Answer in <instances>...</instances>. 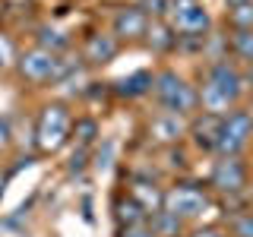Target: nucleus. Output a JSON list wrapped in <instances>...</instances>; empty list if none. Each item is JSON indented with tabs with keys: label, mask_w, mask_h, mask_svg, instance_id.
I'll return each instance as SVG.
<instances>
[{
	"label": "nucleus",
	"mask_w": 253,
	"mask_h": 237,
	"mask_svg": "<svg viewBox=\"0 0 253 237\" xmlns=\"http://www.w3.org/2000/svg\"><path fill=\"white\" fill-rule=\"evenodd\" d=\"M228 215V237H253V209H234Z\"/></svg>",
	"instance_id": "obj_18"
},
{
	"label": "nucleus",
	"mask_w": 253,
	"mask_h": 237,
	"mask_svg": "<svg viewBox=\"0 0 253 237\" xmlns=\"http://www.w3.org/2000/svg\"><path fill=\"white\" fill-rule=\"evenodd\" d=\"M218 126H221V117L215 114H196L193 117V123L187 126L190 130V136H193V142L200 149H206V152H215V142H218Z\"/></svg>",
	"instance_id": "obj_12"
},
{
	"label": "nucleus",
	"mask_w": 253,
	"mask_h": 237,
	"mask_svg": "<svg viewBox=\"0 0 253 237\" xmlns=\"http://www.w3.org/2000/svg\"><path fill=\"white\" fill-rule=\"evenodd\" d=\"M244 82H247L250 89H253V63H247V76H244Z\"/></svg>",
	"instance_id": "obj_28"
},
{
	"label": "nucleus",
	"mask_w": 253,
	"mask_h": 237,
	"mask_svg": "<svg viewBox=\"0 0 253 237\" xmlns=\"http://www.w3.org/2000/svg\"><path fill=\"white\" fill-rule=\"evenodd\" d=\"M70 136H76L79 146H89V142H95V136H98V123L92 120V117H79V120H73V133Z\"/></svg>",
	"instance_id": "obj_20"
},
{
	"label": "nucleus",
	"mask_w": 253,
	"mask_h": 237,
	"mask_svg": "<svg viewBox=\"0 0 253 237\" xmlns=\"http://www.w3.org/2000/svg\"><path fill=\"white\" fill-rule=\"evenodd\" d=\"M165 22L174 29V35H193V38L209 35L212 29V16L200 0H168Z\"/></svg>",
	"instance_id": "obj_5"
},
{
	"label": "nucleus",
	"mask_w": 253,
	"mask_h": 237,
	"mask_svg": "<svg viewBox=\"0 0 253 237\" xmlns=\"http://www.w3.org/2000/svg\"><path fill=\"white\" fill-rule=\"evenodd\" d=\"M206 205H209V193H206V187H196V184H177V187L165 190V196H162V209L174 212L184 221L203 215Z\"/></svg>",
	"instance_id": "obj_6"
},
{
	"label": "nucleus",
	"mask_w": 253,
	"mask_h": 237,
	"mask_svg": "<svg viewBox=\"0 0 253 237\" xmlns=\"http://www.w3.org/2000/svg\"><path fill=\"white\" fill-rule=\"evenodd\" d=\"M114 218H117V225L121 228H133V225H146V218H149V212L142 209V205L133 199L130 193L121 196L114 205Z\"/></svg>",
	"instance_id": "obj_15"
},
{
	"label": "nucleus",
	"mask_w": 253,
	"mask_h": 237,
	"mask_svg": "<svg viewBox=\"0 0 253 237\" xmlns=\"http://www.w3.org/2000/svg\"><path fill=\"white\" fill-rule=\"evenodd\" d=\"M149 92H152V73H130L117 82V95H124V98H139Z\"/></svg>",
	"instance_id": "obj_17"
},
{
	"label": "nucleus",
	"mask_w": 253,
	"mask_h": 237,
	"mask_svg": "<svg viewBox=\"0 0 253 237\" xmlns=\"http://www.w3.org/2000/svg\"><path fill=\"white\" fill-rule=\"evenodd\" d=\"M149 29V16L142 13V6H121L114 16V32L111 35L117 41H139Z\"/></svg>",
	"instance_id": "obj_9"
},
{
	"label": "nucleus",
	"mask_w": 253,
	"mask_h": 237,
	"mask_svg": "<svg viewBox=\"0 0 253 237\" xmlns=\"http://www.w3.org/2000/svg\"><path fill=\"white\" fill-rule=\"evenodd\" d=\"M193 237H228V231H221V228H203V231H196Z\"/></svg>",
	"instance_id": "obj_27"
},
{
	"label": "nucleus",
	"mask_w": 253,
	"mask_h": 237,
	"mask_svg": "<svg viewBox=\"0 0 253 237\" xmlns=\"http://www.w3.org/2000/svg\"><path fill=\"white\" fill-rule=\"evenodd\" d=\"M146 44L152 47L155 54H168L177 47V35H174V29L168 26L165 19H149V29H146Z\"/></svg>",
	"instance_id": "obj_13"
},
{
	"label": "nucleus",
	"mask_w": 253,
	"mask_h": 237,
	"mask_svg": "<svg viewBox=\"0 0 253 237\" xmlns=\"http://www.w3.org/2000/svg\"><path fill=\"white\" fill-rule=\"evenodd\" d=\"M250 136H253V117H250V111H237V108H231L228 114H221L215 155H218V158L241 155L244 149L250 146Z\"/></svg>",
	"instance_id": "obj_4"
},
{
	"label": "nucleus",
	"mask_w": 253,
	"mask_h": 237,
	"mask_svg": "<svg viewBox=\"0 0 253 237\" xmlns=\"http://www.w3.org/2000/svg\"><path fill=\"white\" fill-rule=\"evenodd\" d=\"M152 92L168 114L177 117H193L196 108H200V98H196V89L187 82L184 76H177L174 70H162V73L152 76Z\"/></svg>",
	"instance_id": "obj_1"
},
{
	"label": "nucleus",
	"mask_w": 253,
	"mask_h": 237,
	"mask_svg": "<svg viewBox=\"0 0 253 237\" xmlns=\"http://www.w3.org/2000/svg\"><path fill=\"white\" fill-rule=\"evenodd\" d=\"M70 133H73V117H70V108L60 105V101H51V105L42 108L35 120V142L38 149L47 155L60 152L70 142Z\"/></svg>",
	"instance_id": "obj_3"
},
{
	"label": "nucleus",
	"mask_w": 253,
	"mask_h": 237,
	"mask_svg": "<svg viewBox=\"0 0 253 237\" xmlns=\"http://www.w3.org/2000/svg\"><path fill=\"white\" fill-rule=\"evenodd\" d=\"M228 6H241V3H253V0H225Z\"/></svg>",
	"instance_id": "obj_29"
},
{
	"label": "nucleus",
	"mask_w": 253,
	"mask_h": 237,
	"mask_svg": "<svg viewBox=\"0 0 253 237\" xmlns=\"http://www.w3.org/2000/svg\"><path fill=\"white\" fill-rule=\"evenodd\" d=\"M203 82H209L215 92H221L231 105H237L241 101V95L244 89H247V82H244V73L234 67L231 60H215V63H209V70H206V79Z\"/></svg>",
	"instance_id": "obj_8"
},
{
	"label": "nucleus",
	"mask_w": 253,
	"mask_h": 237,
	"mask_svg": "<svg viewBox=\"0 0 253 237\" xmlns=\"http://www.w3.org/2000/svg\"><path fill=\"white\" fill-rule=\"evenodd\" d=\"M142 13L149 19H165L168 16V0H142Z\"/></svg>",
	"instance_id": "obj_23"
},
{
	"label": "nucleus",
	"mask_w": 253,
	"mask_h": 237,
	"mask_svg": "<svg viewBox=\"0 0 253 237\" xmlns=\"http://www.w3.org/2000/svg\"><path fill=\"white\" fill-rule=\"evenodd\" d=\"M121 237H155L149 225H133V228H121Z\"/></svg>",
	"instance_id": "obj_24"
},
{
	"label": "nucleus",
	"mask_w": 253,
	"mask_h": 237,
	"mask_svg": "<svg viewBox=\"0 0 253 237\" xmlns=\"http://www.w3.org/2000/svg\"><path fill=\"white\" fill-rule=\"evenodd\" d=\"M247 177H250V168L244 164L241 155H231V158H218L212 164V174H209V187L218 190L221 196H237L247 190Z\"/></svg>",
	"instance_id": "obj_7"
},
{
	"label": "nucleus",
	"mask_w": 253,
	"mask_h": 237,
	"mask_svg": "<svg viewBox=\"0 0 253 237\" xmlns=\"http://www.w3.org/2000/svg\"><path fill=\"white\" fill-rule=\"evenodd\" d=\"M16 67H19V73L26 82H60V79H67L79 63H70L67 57H60V54H51L44 51V47H32V51L19 54L16 57Z\"/></svg>",
	"instance_id": "obj_2"
},
{
	"label": "nucleus",
	"mask_w": 253,
	"mask_h": 237,
	"mask_svg": "<svg viewBox=\"0 0 253 237\" xmlns=\"http://www.w3.org/2000/svg\"><path fill=\"white\" fill-rule=\"evenodd\" d=\"M85 155H89V152H85V146H79L76 152H73V158H70V171H79V168H83V164H85Z\"/></svg>",
	"instance_id": "obj_25"
},
{
	"label": "nucleus",
	"mask_w": 253,
	"mask_h": 237,
	"mask_svg": "<svg viewBox=\"0 0 253 237\" xmlns=\"http://www.w3.org/2000/svg\"><path fill=\"white\" fill-rule=\"evenodd\" d=\"M228 54L234 60L253 63V29H231V35H228Z\"/></svg>",
	"instance_id": "obj_16"
},
{
	"label": "nucleus",
	"mask_w": 253,
	"mask_h": 237,
	"mask_svg": "<svg viewBox=\"0 0 253 237\" xmlns=\"http://www.w3.org/2000/svg\"><path fill=\"white\" fill-rule=\"evenodd\" d=\"M16 57H19V54H16V44H13V38L0 32V70H10L13 63H16Z\"/></svg>",
	"instance_id": "obj_22"
},
{
	"label": "nucleus",
	"mask_w": 253,
	"mask_h": 237,
	"mask_svg": "<svg viewBox=\"0 0 253 237\" xmlns=\"http://www.w3.org/2000/svg\"><path fill=\"white\" fill-rule=\"evenodd\" d=\"M146 225L152 228L155 237H184V218H177L174 212H165L158 209L146 218Z\"/></svg>",
	"instance_id": "obj_14"
},
{
	"label": "nucleus",
	"mask_w": 253,
	"mask_h": 237,
	"mask_svg": "<svg viewBox=\"0 0 253 237\" xmlns=\"http://www.w3.org/2000/svg\"><path fill=\"white\" fill-rule=\"evenodd\" d=\"M35 38H38V47H44V51H51V54H60V51L70 47V35L60 32V29H54V26H42Z\"/></svg>",
	"instance_id": "obj_19"
},
{
	"label": "nucleus",
	"mask_w": 253,
	"mask_h": 237,
	"mask_svg": "<svg viewBox=\"0 0 253 237\" xmlns=\"http://www.w3.org/2000/svg\"><path fill=\"white\" fill-rule=\"evenodd\" d=\"M6 146H10V123L0 120V152H3Z\"/></svg>",
	"instance_id": "obj_26"
},
{
	"label": "nucleus",
	"mask_w": 253,
	"mask_h": 237,
	"mask_svg": "<svg viewBox=\"0 0 253 237\" xmlns=\"http://www.w3.org/2000/svg\"><path fill=\"white\" fill-rule=\"evenodd\" d=\"M187 133V123H184V117H177V114H158L149 120V139L155 142V146H174L180 136Z\"/></svg>",
	"instance_id": "obj_11"
},
{
	"label": "nucleus",
	"mask_w": 253,
	"mask_h": 237,
	"mask_svg": "<svg viewBox=\"0 0 253 237\" xmlns=\"http://www.w3.org/2000/svg\"><path fill=\"white\" fill-rule=\"evenodd\" d=\"M121 51V41H117L111 32H95V35L85 38L83 44V60L92 63V67H101V63H111Z\"/></svg>",
	"instance_id": "obj_10"
},
{
	"label": "nucleus",
	"mask_w": 253,
	"mask_h": 237,
	"mask_svg": "<svg viewBox=\"0 0 253 237\" xmlns=\"http://www.w3.org/2000/svg\"><path fill=\"white\" fill-rule=\"evenodd\" d=\"M228 26L231 29H253V3L228 6Z\"/></svg>",
	"instance_id": "obj_21"
}]
</instances>
